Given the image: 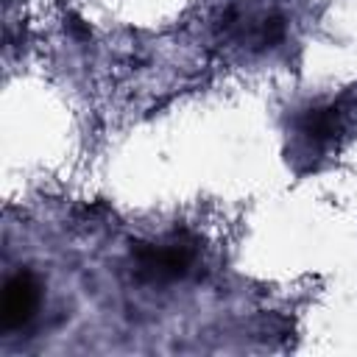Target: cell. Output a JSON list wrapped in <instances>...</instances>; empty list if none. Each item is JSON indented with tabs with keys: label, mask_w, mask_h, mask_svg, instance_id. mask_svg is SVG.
Here are the masks:
<instances>
[{
	"label": "cell",
	"mask_w": 357,
	"mask_h": 357,
	"mask_svg": "<svg viewBox=\"0 0 357 357\" xmlns=\"http://www.w3.org/2000/svg\"><path fill=\"white\" fill-rule=\"evenodd\" d=\"M192 254L184 245H139L134 248V273L142 282H173L190 271Z\"/></svg>",
	"instance_id": "1"
},
{
	"label": "cell",
	"mask_w": 357,
	"mask_h": 357,
	"mask_svg": "<svg viewBox=\"0 0 357 357\" xmlns=\"http://www.w3.org/2000/svg\"><path fill=\"white\" fill-rule=\"evenodd\" d=\"M39 310V284L28 271H20L6 279L3 287V307H0V321L6 332L22 329Z\"/></svg>",
	"instance_id": "2"
}]
</instances>
